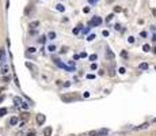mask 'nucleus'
I'll return each instance as SVG.
<instances>
[{"label": "nucleus", "mask_w": 156, "mask_h": 136, "mask_svg": "<svg viewBox=\"0 0 156 136\" xmlns=\"http://www.w3.org/2000/svg\"><path fill=\"white\" fill-rule=\"evenodd\" d=\"M35 120H37V124H38V125H44V122L46 121V116L39 113V114H37V119Z\"/></svg>", "instance_id": "1"}, {"label": "nucleus", "mask_w": 156, "mask_h": 136, "mask_svg": "<svg viewBox=\"0 0 156 136\" xmlns=\"http://www.w3.org/2000/svg\"><path fill=\"white\" fill-rule=\"evenodd\" d=\"M101 23H102V19L99 17H95V18H92V19H91L90 26H99Z\"/></svg>", "instance_id": "2"}, {"label": "nucleus", "mask_w": 156, "mask_h": 136, "mask_svg": "<svg viewBox=\"0 0 156 136\" xmlns=\"http://www.w3.org/2000/svg\"><path fill=\"white\" fill-rule=\"evenodd\" d=\"M75 98H77L75 94H73V95H61V99H62V101H65V102H71L72 99H75Z\"/></svg>", "instance_id": "3"}, {"label": "nucleus", "mask_w": 156, "mask_h": 136, "mask_svg": "<svg viewBox=\"0 0 156 136\" xmlns=\"http://www.w3.org/2000/svg\"><path fill=\"white\" fill-rule=\"evenodd\" d=\"M44 136H52V133H53V129H52V127H46V128H44Z\"/></svg>", "instance_id": "4"}, {"label": "nucleus", "mask_w": 156, "mask_h": 136, "mask_svg": "<svg viewBox=\"0 0 156 136\" xmlns=\"http://www.w3.org/2000/svg\"><path fill=\"white\" fill-rule=\"evenodd\" d=\"M1 75H7L8 72H10V67H8V64H3L1 65Z\"/></svg>", "instance_id": "5"}, {"label": "nucleus", "mask_w": 156, "mask_h": 136, "mask_svg": "<svg viewBox=\"0 0 156 136\" xmlns=\"http://www.w3.org/2000/svg\"><path fill=\"white\" fill-rule=\"evenodd\" d=\"M38 26H39V20H33V22L29 23V27H30V29H37Z\"/></svg>", "instance_id": "6"}, {"label": "nucleus", "mask_w": 156, "mask_h": 136, "mask_svg": "<svg viewBox=\"0 0 156 136\" xmlns=\"http://www.w3.org/2000/svg\"><path fill=\"white\" fill-rule=\"evenodd\" d=\"M18 124H19V119H18V117H11L10 125H18Z\"/></svg>", "instance_id": "7"}, {"label": "nucleus", "mask_w": 156, "mask_h": 136, "mask_svg": "<svg viewBox=\"0 0 156 136\" xmlns=\"http://www.w3.org/2000/svg\"><path fill=\"white\" fill-rule=\"evenodd\" d=\"M56 35H57L56 31H49V33H48V38H49V40H56Z\"/></svg>", "instance_id": "8"}, {"label": "nucleus", "mask_w": 156, "mask_h": 136, "mask_svg": "<svg viewBox=\"0 0 156 136\" xmlns=\"http://www.w3.org/2000/svg\"><path fill=\"white\" fill-rule=\"evenodd\" d=\"M4 61V49H0V65H3Z\"/></svg>", "instance_id": "9"}, {"label": "nucleus", "mask_w": 156, "mask_h": 136, "mask_svg": "<svg viewBox=\"0 0 156 136\" xmlns=\"http://www.w3.org/2000/svg\"><path fill=\"white\" fill-rule=\"evenodd\" d=\"M88 136H101V132H99V131H90V132H88Z\"/></svg>", "instance_id": "10"}, {"label": "nucleus", "mask_w": 156, "mask_h": 136, "mask_svg": "<svg viewBox=\"0 0 156 136\" xmlns=\"http://www.w3.org/2000/svg\"><path fill=\"white\" fill-rule=\"evenodd\" d=\"M46 40H48V35H41L39 40H38V42H39V44H45Z\"/></svg>", "instance_id": "11"}, {"label": "nucleus", "mask_w": 156, "mask_h": 136, "mask_svg": "<svg viewBox=\"0 0 156 136\" xmlns=\"http://www.w3.org/2000/svg\"><path fill=\"white\" fill-rule=\"evenodd\" d=\"M14 102H15V105H19V106H21L23 101H22V99L19 98V97H14Z\"/></svg>", "instance_id": "12"}, {"label": "nucleus", "mask_w": 156, "mask_h": 136, "mask_svg": "<svg viewBox=\"0 0 156 136\" xmlns=\"http://www.w3.org/2000/svg\"><path fill=\"white\" fill-rule=\"evenodd\" d=\"M106 53H107V56H109V57L111 59V60H113V59H114V53H113V52L110 51V48H107V49H106Z\"/></svg>", "instance_id": "13"}, {"label": "nucleus", "mask_w": 156, "mask_h": 136, "mask_svg": "<svg viewBox=\"0 0 156 136\" xmlns=\"http://www.w3.org/2000/svg\"><path fill=\"white\" fill-rule=\"evenodd\" d=\"M99 132H101V136H106L109 133V129H106V128H102V129H99Z\"/></svg>", "instance_id": "14"}, {"label": "nucleus", "mask_w": 156, "mask_h": 136, "mask_svg": "<svg viewBox=\"0 0 156 136\" xmlns=\"http://www.w3.org/2000/svg\"><path fill=\"white\" fill-rule=\"evenodd\" d=\"M148 67H149V65L147 64V63H141V64L139 65V68H140V69H148Z\"/></svg>", "instance_id": "15"}, {"label": "nucleus", "mask_w": 156, "mask_h": 136, "mask_svg": "<svg viewBox=\"0 0 156 136\" xmlns=\"http://www.w3.org/2000/svg\"><path fill=\"white\" fill-rule=\"evenodd\" d=\"M148 125H149L148 122H144L142 125H140V127H136L134 129H137V131H139V129H144V128H147V127H148Z\"/></svg>", "instance_id": "16"}, {"label": "nucleus", "mask_w": 156, "mask_h": 136, "mask_svg": "<svg viewBox=\"0 0 156 136\" xmlns=\"http://www.w3.org/2000/svg\"><path fill=\"white\" fill-rule=\"evenodd\" d=\"M4 114H7V109H6V108H0V117H3Z\"/></svg>", "instance_id": "17"}, {"label": "nucleus", "mask_w": 156, "mask_h": 136, "mask_svg": "<svg viewBox=\"0 0 156 136\" xmlns=\"http://www.w3.org/2000/svg\"><path fill=\"white\" fill-rule=\"evenodd\" d=\"M142 51H144V52L147 53V52H149V51H151V46H149L148 44H145L144 46H142Z\"/></svg>", "instance_id": "18"}, {"label": "nucleus", "mask_w": 156, "mask_h": 136, "mask_svg": "<svg viewBox=\"0 0 156 136\" xmlns=\"http://www.w3.org/2000/svg\"><path fill=\"white\" fill-rule=\"evenodd\" d=\"M88 59H90L91 61H95V60L98 59V56H97L95 53H94V54H90V56H88Z\"/></svg>", "instance_id": "19"}, {"label": "nucleus", "mask_w": 156, "mask_h": 136, "mask_svg": "<svg viewBox=\"0 0 156 136\" xmlns=\"http://www.w3.org/2000/svg\"><path fill=\"white\" fill-rule=\"evenodd\" d=\"M48 51L50 52V53H52V52H54V51H56V46H54V45H49V46H48Z\"/></svg>", "instance_id": "20"}, {"label": "nucleus", "mask_w": 156, "mask_h": 136, "mask_svg": "<svg viewBox=\"0 0 156 136\" xmlns=\"http://www.w3.org/2000/svg\"><path fill=\"white\" fill-rule=\"evenodd\" d=\"M26 136H37V133H35V131L31 129V131H29V132H27V135H26Z\"/></svg>", "instance_id": "21"}, {"label": "nucleus", "mask_w": 156, "mask_h": 136, "mask_svg": "<svg viewBox=\"0 0 156 136\" xmlns=\"http://www.w3.org/2000/svg\"><path fill=\"white\" fill-rule=\"evenodd\" d=\"M95 38H97V35H95V34H90V35H88V38H87V41H92V40H95Z\"/></svg>", "instance_id": "22"}, {"label": "nucleus", "mask_w": 156, "mask_h": 136, "mask_svg": "<svg viewBox=\"0 0 156 136\" xmlns=\"http://www.w3.org/2000/svg\"><path fill=\"white\" fill-rule=\"evenodd\" d=\"M56 8H57V11H64V10H65V8H64V6H61V4H57V7H56Z\"/></svg>", "instance_id": "23"}, {"label": "nucleus", "mask_w": 156, "mask_h": 136, "mask_svg": "<svg viewBox=\"0 0 156 136\" xmlns=\"http://www.w3.org/2000/svg\"><path fill=\"white\" fill-rule=\"evenodd\" d=\"M113 18H114V14H110V15H107V18H106V22H110Z\"/></svg>", "instance_id": "24"}, {"label": "nucleus", "mask_w": 156, "mask_h": 136, "mask_svg": "<svg viewBox=\"0 0 156 136\" xmlns=\"http://www.w3.org/2000/svg\"><path fill=\"white\" fill-rule=\"evenodd\" d=\"M121 56H122L124 59H128V52H126V51H122V52H121Z\"/></svg>", "instance_id": "25"}, {"label": "nucleus", "mask_w": 156, "mask_h": 136, "mask_svg": "<svg viewBox=\"0 0 156 136\" xmlns=\"http://www.w3.org/2000/svg\"><path fill=\"white\" fill-rule=\"evenodd\" d=\"M22 108H23V109H29V103H27V102H22Z\"/></svg>", "instance_id": "26"}, {"label": "nucleus", "mask_w": 156, "mask_h": 136, "mask_svg": "<svg viewBox=\"0 0 156 136\" xmlns=\"http://www.w3.org/2000/svg\"><path fill=\"white\" fill-rule=\"evenodd\" d=\"M121 11H122L121 7H117V6L114 7V12H121Z\"/></svg>", "instance_id": "27"}, {"label": "nucleus", "mask_w": 156, "mask_h": 136, "mask_svg": "<svg viewBox=\"0 0 156 136\" xmlns=\"http://www.w3.org/2000/svg\"><path fill=\"white\" fill-rule=\"evenodd\" d=\"M97 68H98L97 63H92V64H91V69H92V71H95V69H97Z\"/></svg>", "instance_id": "28"}, {"label": "nucleus", "mask_w": 156, "mask_h": 136, "mask_svg": "<svg viewBox=\"0 0 156 136\" xmlns=\"http://www.w3.org/2000/svg\"><path fill=\"white\" fill-rule=\"evenodd\" d=\"M102 35L103 37H109V30H103L102 31Z\"/></svg>", "instance_id": "29"}, {"label": "nucleus", "mask_w": 156, "mask_h": 136, "mask_svg": "<svg viewBox=\"0 0 156 136\" xmlns=\"http://www.w3.org/2000/svg\"><path fill=\"white\" fill-rule=\"evenodd\" d=\"M118 72H119V74H125V72H126V69H125L124 67H121L119 69H118Z\"/></svg>", "instance_id": "30"}, {"label": "nucleus", "mask_w": 156, "mask_h": 136, "mask_svg": "<svg viewBox=\"0 0 156 136\" xmlns=\"http://www.w3.org/2000/svg\"><path fill=\"white\" fill-rule=\"evenodd\" d=\"M80 29H82V26H79L77 29H73V34H77V33L80 31Z\"/></svg>", "instance_id": "31"}, {"label": "nucleus", "mask_w": 156, "mask_h": 136, "mask_svg": "<svg viewBox=\"0 0 156 136\" xmlns=\"http://www.w3.org/2000/svg\"><path fill=\"white\" fill-rule=\"evenodd\" d=\"M128 41H129V44H133V42H134V37H129Z\"/></svg>", "instance_id": "32"}, {"label": "nucleus", "mask_w": 156, "mask_h": 136, "mask_svg": "<svg viewBox=\"0 0 156 136\" xmlns=\"http://www.w3.org/2000/svg\"><path fill=\"white\" fill-rule=\"evenodd\" d=\"M35 51H37V49H35V48H33V46H31V48H29V52H30V53H34Z\"/></svg>", "instance_id": "33"}, {"label": "nucleus", "mask_w": 156, "mask_h": 136, "mask_svg": "<svg viewBox=\"0 0 156 136\" xmlns=\"http://www.w3.org/2000/svg\"><path fill=\"white\" fill-rule=\"evenodd\" d=\"M114 29H115V30H121V25H119V23H117V25L114 26Z\"/></svg>", "instance_id": "34"}, {"label": "nucleus", "mask_w": 156, "mask_h": 136, "mask_svg": "<svg viewBox=\"0 0 156 136\" xmlns=\"http://www.w3.org/2000/svg\"><path fill=\"white\" fill-rule=\"evenodd\" d=\"M22 117H23V119H27V117H29V113H27V112L22 113Z\"/></svg>", "instance_id": "35"}, {"label": "nucleus", "mask_w": 156, "mask_h": 136, "mask_svg": "<svg viewBox=\"0 0 156 136\" xmlns=\"http://www.w3.org/2000/svg\"><path fill=\"white\" fill-rule=\"evenodd\" d=\"M87 79H95V75H92V74L87 75Z\"/></svg>", "instance_id": "36"}, {"label": "nucleus", "mask_w": 156, "mask_h": 136, "mask_svg": "<svg viewBox=\"0 0 156 136\" xmlns=\"http://www.w3.org/2000/svg\"><path fill=\"white\" fill-rule=\"evenodd\" d=\"M3 80L6 82V83H7V82H10V80H11V78H10V76H4V79H3Z\"/></svg>", "instance_id": "37"}, {"label": "nucleus", "mask_w": 156, "mask_h": 136, "mask_svg": "<svg viewBox=\"0 0 156 136\" xmlns=\"http://www.w3.org/2000/svg\"><path fill=\"white\" fill-rule=\"evenodd\" d=\"M80 57H87V53H86V52H82V53H80Z\"/></svg>", "instance_id": "38"}, {"label": "nucleus", "mask_w": 156, "mask_h": 136, "mask_svg": "<svg viewBox=\"0 0 156 136\" xmlns=\"http://www.w3.org/2000/svg\"><path fill=\"white\" fill-rule=\"evenodd\" d=\"M83 97H84V98H88V97H90V93H88V91H86V93L83 94Z\"/></svg>", "instance_id": "39"}, {"label": "nucleus", "mask_w": 156, "mask_h": 136, "mask_svg": "<svg viewBox=\"0 0 156 136\" xmlns=\"http://www.w3.org/2000/svg\"><path fill=\"white\" fill-rule=\"evenodd\" d=\"M80 59V54H75V56H73V60H79Z\"/></svg>", "instance_id": "40"}, {"label": "nucleus", "mask_w": 156, "mask_h": 136, "mask_svg": "<svg viewBox=\"0 0 156 136\" xmlns=\"http://www.w3.org/2000/svg\"><path fill=\"white\" fill-rule=\"evenodd\" d=\"M71 86V82H65V83H64V87H69Z\"/></svg>", "instance_id": "41"}, {"label": "nucleus", "mask_w": 156, "mask_h": 136, "mask_svg": "<svg viewBox=\"0 0 156 136\" xmlns=\"http://www.w3.org/2000/svg\"><path fill=\"white\" fill-rule=\"evenodd\" d=\"M83 12H90V8H88V7H86V8H83Z\"/></svg>", "instance_id": "42"}, {"label": "nucleus", "mask_w": 156, "mask_h": 136, "mask_svg": "<svg viewBox=\"0 0 156 136\" xmlns=\"http://www.w3.org/2000/svg\"><path fill=\"white\" fill-rule=\"evenodd\" d=\"M67 51H68V48H62V49H61V53H67Z\"/></svg>", "instance_id": "43"}, {"label": "nucleus", "mask_w": 156, "mask_h": 136, "mask_svg": "<svg viewBox=\"0 0 156 136\" xmlns=\"http://www.w3.org/2000/svg\"><path fill=\"white\" fill-rule=\"evenodd\" d=\"M140 35H141V37H147V33H145V31H141V34H140Z\"/></svg>", "instance_id": "44"}, {"label": "nucleus", "mask_w": 156, "mask_h": 136, "mask_svg": "<svg viewBox=\"0 0 156 136\" xmlns=\"http://www.w3.org/2000/svg\"><path fill=\"white\" fill-rule=\"evenodd\" d=\"M19 127H21V128H22V127H24V121H21V122H19Z\"/></svg>", "instance_id": "45"}, {"label": "nucleus", "mask_w": 156, "mask_h": 136, "mask_svg": "<svg viewBox=\"0 0 156 136\" xmlns=\"http://www.w3.org/2000/svg\"><path fill=\"white\" fill-rule=\"evenodd\" d=\"M152 14H153V17H156V8H152Z\"/></svg>", "instance_id": "46"}, {"label": "nucleus", "mask_w": 156, "mask_h": 136, "mask_svg": "<svg viewBox=\"0 0 156 136\" xmlns=\"http://www.w3.org/2000/svg\"><path fill=\"white\" fill-rule=\"evenodd\" d=\"M88 1H90L91 4H94V3H97V0H88Z\"/></svg>", "instance_id": "47"}, {"label": "nucleus", "mask_w": 156, "mask_h": 136, "mask_svg": "<svg viewBox=\"0 0 156 136\" xmlns=\"http://www.w3.org/2000/svg\"><path fill=\"white\" fill-rule=\"evenodd\" d=\"M152 41H155V42H156V34H153V37H152Z\"/></svg>", "instance_id": "48"}, {"label": "nucleus", "mask_w": 156, "mask_h": 136, "mask_svg": "<svg viewBox=\"0 0 156 136\" xmlns=\"http://www.w3.org/2000/svg\"><path fill=\"white\" fill-rule=\"evenodd\" d=\"M3 99H4V97H0V102L3 101Z\"/></svg>", "instance_id": "49"}, {"label": "nucleus", "mask_w": 156, "mask_h": 136, "mask_svg": "<svg viewBox=\"0 0 156 136\" xmlns=\"http://www.w3.org/2000/svg\"><path fill=\"white\" fill-rule=\"evenodd\" d=\"M153 53H156V46H155V48H153Z\"/></svg>", "instance_id": "50"}, {"label": "nucleus", "mask_w": 156, "mask_h": 136, "mask_svg": "<svg viewBox=\"0 0 156 136\" xmlns=\"http://www.w3.org/2000/svg\"><path fill=\"white\" fill-rule=\"evenodd\" d=\"M152 121H153V122H156V117H155V119H153V120H152Z\"/></svg>", "instance_id": "51"}]
</instances>
